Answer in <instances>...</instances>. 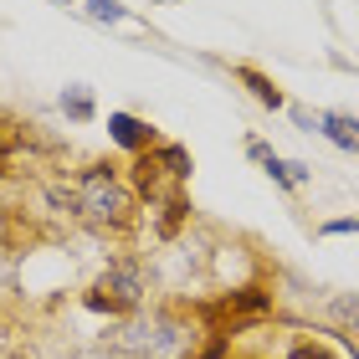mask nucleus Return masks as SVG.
<instances>
[{
    "instance_id": "1",
    "label": "nucleus",
    "mask_w": 359,
    "mask_h": 359,
    "mask_svg": "<svg viewBox=\"0 0 359 359\" xmlns=\"http://www.w3.org/2000/svg\"><path fill=\"white\" fill-rule=\"evenodd\" d=\"M118 344L128 354H139V359H190L195 354V334H190V323H180L170 313H149V318L128 323Z\"/></svg>"
},
{
    "instance_id": "2",
    "label": "nucleus",
    "mask_w": 359,
    "mask_h": 359,
    "mask_svg": "<svg viewBox=\"0 0 359 359\" xmlns=\"http://www.w3.org/2000/svg\"><path fill=\"white\" fill-rule=\"evenodd\" d=\"M77 210H83L93 226H113V231H118V226L134 221V195H128L108 170H88L77 180Z\"/></svg>"
},
{
    "instance_id": "3",
    "label": "nucleus",
    "mask_w": 359,
    "mask_h": 359,
    "mask_svg": "<svg viewBox=\"0 0 359 359\" xmlns=\"http://www.w3.org/2000/svg\"><path fill=\"white\" fill-rule=\"evenodd\" d=\"M139 292H144V272L134 262H118V267H108L103 277H97V287H93V308H108V313H123V308H134L139 303Z\"/></svg>"
},
{
    "instance_id": "4",
    "label": "nucleus",
    "mask_w": 359,
    "mask_h": 359,
    "mask_svg": "<svg viewBox=\"0 0 359 359\" xmlns=\"http://www.w3.org/2000/svg\"><path fill=\"white\" fill-rule=\"evenodd\" d=\"M298 118H303V123H318V134H323V139H334L339 149L359 154V118H349V113H318V118L298 113Z\"/></svg>"
},
{
    "instance_id": "5",
    "label": "nucleus",
    "mask_w": 359,
    "mask_h": 359,
    "mask_svg": "<svg viewBox=\"0 0 359 359\" xmlns=\"http://www.w3.org/2000/svg\"><path fill=\"white\" fill-rule=\"evenodd\" d=\"M247 149H252V159H262V170L277 180V185H287V190H292V185H303V180H308V165H287V159H277L267 144H257V139H252Z\"/></svg>"
},
{
    "instance_id": "6",
    "label": "nucleus",
    "mask_w": 359,
    "mask_h": 359,
    "mask_svg": "<svg viewBox=\"0 0 359 359\" xmlns=\"http://www.w3.org/2000/svg\"><path fill=\"white\" fill-rule=\"evenodd\" d=\"M108 134H113V144H123V149H149V128H144L134 113H113L108 118Z\"/></svg>"
},
{
    "instance_id": "7",
    "label": "nucleus",
    "mask_w": 359,
    "mask_h": 359,
    "mask_svg": "<svg viewBox=\"0 0 359 359\" xmlns=\"http://www.w3.org/2000/svg\"><path fill=\"white\" fill-rule=\"evenodd\" d=\"M241 83H247V88L257 93V103H267V108H283V93H277V88L267 83V77H262V72H252V67H241Z\"/></svg>"
},
{
    "instance_id": "8",
    "label": "nucleus",
    "mask_w": 359,
    "mask_h": 359,
    "mask_svg": "<svg viewBox=\"0 0 359 359\" xmlns=\"http://www.w3.org/2000/svg\"><path fill=\"white\" fill-rule=\"evenodd\" d=\"M334 318H339V323H344V329L359 339V292H344V298L334 303Z\"/></svg>"
},
{
    "instance_id": "9",
    "label": "nucleus",
    "mask_w": 359,
    "mask_h": 359,
    "mask_svg": "<svg viewBox=\"0 0 359 359\" xmlns=\"http://www.w3.org/2000/svg\"><path fill=\"white\" fill-rule=\"evenodd\" d=\"M62 108H67L72 118H93V97H88V88H72V93H62Z\"/></svg>"
},
{
    "instance_id": "10",
    "label": "nucleus",
    "mask_w": 359,
    "mask_h": 359,
    "mask_svg": "<svg viewBox=\"0 0 359 359\" xmlns=\"http://www.w3.org/2000/svg\"><path fill=\"white\" fill-rule=\"evenodd\" d=\"M88 15H93V21H123V6H118V0H88Z\"/></svg>"
},
{
    "instance_id": "11",
    "label": "nucleus",
    "mask_w": 359,
    "mask_h": 359,
    "mask_svg": "<svg viewBox=\"0 0 359 359\" xmlns=\"http://www.w3.org/2000/svg\"><path fill=\"white\" fill-rule=\"evenodd\" d=\"M287 359H334V354H329V349H318V344H298Z\"/></svg>"
},
{
    "instance_id": "12",
    "label": "nucleus",
    "mask_w": 359,
    "mask_h": 359,
    "mask_svg": "<svg viewBox=\"0 0 359 359\" xmlns=\"http://www.w3.org/2000/svg\"><path fill=\"white\" fill-rule=\"evenodd\" d=\"M77 359H108V354H77Z\"/></svg>"
},
{
    "instance_id": "13",
    "label": "nucleus",
    "mask_w": 359,
    "mask_h": 359,
    "mask_svg": "<svg viewBox=\"0 0 359 359\" xmlns=\"http://www.w3.org/2000/svg\"><path fill=\"white\" fill-rule=\"evenodd\" d=\"M62 6H67V0H62Z\"/></svg>"
}]
</instances>
